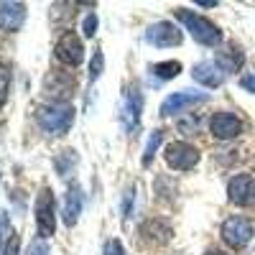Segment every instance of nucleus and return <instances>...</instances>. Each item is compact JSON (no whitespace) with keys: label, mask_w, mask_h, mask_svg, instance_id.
I'll list each match as a JSON object with an SVG mask.
<instances>
[{"label":"nucleus","mask_w":255,"mask_h":255,"mask_svg":"<svg viewBox=\"0 0 255 255\" xmlns=\"http://www.w3.org/2000/svg\"><path fill=\"white\" fill-rule=\"evenodd\" d=\"M174 15L186 26V31L194 36V41H199L202 46H217L222 41V31L212 23V20H207V18H202L197 13H191L186 8H176Z\"/></svg>","instance_id":"obj_1"},{"label":"nucleus","mask_w":255,"mask_h":255,"mask_svg":"<svg viewBox=\"0 0 255 255\" xmlns=\"http://www.w3.org/2000/svg\"><path fill=\"white\" fill-rule=\"evenodd\" d=\"M36 120L46 133L64 135L74 123V108L72 105H46V108L36 110Z\"/></svg>","instance_id":"obj_2"},{"label":"nucleus","mask_w":255,"mask_h":255,"mask_svg":"<svg viewBox=\"0 0 255 255\" xmlns=\"http://www.w3.org/2000/svg\"><path fill=\"white\" fill-rule=\"evenodd\" d=\"M54 227H56V212H54V194L51 189H41L38 197H36V230H38V238L46 240L54 235Z\"/></svg>","instance_id":"obj_3"},{"label":"nucleus","mask_w":255,"mask_h":255,"mask_svg":"<svg viewBox=\"0 0 255 255\" xmlns=\"http://www.w3.org/2000/svg\"><path fill=\"white\" fill-rule=\"evenodd\" d=\"M77 90V79L72 72H64V69H51L49 77L44 79V92L49 97L56 100V105H67L64 100H69Z\"/></svg>","instance_id":"obj_4"},{"label":"nucleus","mask_w":255,"mask_h":255,"mask_svg":"<svg viewBox=\"0 0 255 255\" xmlns=\"http://www.w3.org/2000/svg\"><path fill=\"white\" fill-rule=\"evenodd\" d=\"M166 163L176 168V171H189L199 163V151L191 143H184V140H176V143H168L166 145Z\"/></svg>","instance_id":"obj_5"},{"label":"nucleus","mask_w":255,"mask_h":255,"mask_svg":"<svg viewBox=\"0 0 255 255\" xmlns=\"http://www.w3.org/2000/svg\"><path fill=\"white\" fill-rule=\"evenodd\" d=\"M222 240L230 248H245L253 240V222L245 217H227L222 222Z\"/></svg>","instance_id":"obj_6"},{"label":"nucleus","mask_w":255,"mask_h":255,"mask_svg":"<svg viewBox=\"0 0 255 255\" xmlns=\"http://www.w3.org/2000/svg\"><path fill=\"white\" fill-rule=\"evenodd\" d=\"M54 51H56V59L64 61L67 67H79V64L84 61V46H82V41H79V36L74 31L61 33Z\"/></svg>","instance_id":"obj_7"},{"label":"nucleus","mask_w":255,"mask_h":255,"mask_svg":"<svg viewBox=\"0 0 255 255\" xmlns=\"http://www.w3.org/2000/svg\"><path fill=\"white\" fill-rule=\"evenodd\" d=\"M227 197L232 204L238 207H250L255 204V181L250 174H238L232 176L230 184H227Z\"/></svg>","instance_id":"obj_8"},{"label":"nucleus","mask_w":255,"mask_h":255,"mask_svg":"<svg viewBox=\"0 0 255 255\" xmlns=\"http://www.w3.org/2000/svg\"><path fill=\"white\" fill-rule=\"evenodd\" d=\"M145 41L153 44V46H158V49L179 46L181 44V31L174 23H168V20H158V23H153L151 28L145 31Z\"/></svg>","instance_id":"obj_9"},{"label":"nucleus","mask_w":255,"mask_h":255,"mask_svg":"<svg viewBox=\"0 0 255 255\" xmlns=\"http://www.w3.org/2000/svg\"><path fill=\"white\" fill-rule=\"evenodd\" d=\"M204 100H207L204 92H189V90H184V92H174V95H168V97L161 102V115H163V118L179 115L181 110L194 108L197 102H204Z\"/></svg>","instance_id":"obj_10"},{"label":"nucleus","mask_w":255,"mask_h":255,"mask_svg":"<svg viewBox=\"0 0 255 255\" xmlns=\"http://www.w3.org/2000/svg\"><path fill=\"white\" fill-rule=\"evenodd\" d=\"M140 108H143V95L138 87H130L123 97V110H120V120H123V128L128 133L138 128V120H140Z\"/></svg>","instance_id":"obj_11"},{"label":"nucleus","mask_w":255,"mask_h":255,"mask_svg":"<svg viewBox=\"0 0 255 255\" xmlns=\"http://www.w3.org/2000/svg\"><path fill=\"white\" fill-rule=\"evenodd\" d=\"M212 128V135L220 138V140H230V138H238L243 133V123L238 115H232V113H217L215 118H212L209 123Z\"/></svg>","instance_id":"obj_12"},{"label":"nucleus","mask_w":255,"mask_h":255,"mask_svg":"<svg viewBox=\"0 0 255 255\" xmlns=\"http://www.w3.org/2000/svg\"><path fill=\"white\" fill-rule=\"evenodd\" d=\"M191 77L199 84H204V87H220L227 77V72L222 69L220 61H199V64H194V69H191Z\"/></svg>","instance_id":"obj_13"},{"label":"nucleus","mask_w":255,"mask_h":255,"mask_svg":"<svg viewBox=\"0 0 255 255\" xmlns=\"http://www.w3.org/2000/svg\"><path fill=\"white\" fill-rule=\"evenodd\" d=\"M26 20V5L23 3H0V28L3 31H18Z\"/></svg>","instance_id":"obj_14"},{"label":"nucleus","mask_w":255,"mask_h":255,"mask_svg":"<svg viewBox=\"0 0 255 255\" xmlns=\"http://www.w3.org/2000/svg\"><path fill=\"white\" fill-rule=\"evenodd\" d=\"M79 212H82V189H79V186H72V189L67 191V197H64V209H61L64 222H67L69 227L77 225Z\"/></svg>","instance_id":"obj_15"},{"label":"nucleus","mask_w":255,"mask_h":255,"mask_svg":"<svg viewBox=\"0 0 255 255\" xmlns=\"http://www.w3.org/2000/svg\"><path fill=\"white\" fill-rule=\"evenodd\" d=\"M143 235L148 238V240H153V243H166L168 238L174 235V230H171V225H168L166 220H148L145 225H143Z\"/></svg>","instance_id":"obj_16"},{"label":"nucleus","mask_w":255,"mask_h":255,"mask_svg":"<svg viewBox=\"0 0 255 255\" xmlns=\"http://www.w3.org/2000/svg\"><path fill=\"white\" fill-rule=\"evenodd\" d=\"M243 51L238 49V46H230L225 54H222V59H220V64H222V69L230 74V72H235V69H240L243 67Z\"/></svg>","instance_id":"obj_17"},{"label":"nucleus","mask_w":255,"mask_h":255,"mask_svg":"<svg viewBox=\"0 0 255 255\" xmlns=\"http://www.w3.org/2000/svg\"><path fill=\"white\" fill-rule=\"evenodd\" d=\"M151 72H153L158 79H174V77L181 72V64H179V61H161V64H153Z\"/></svg>","instance_id":"obj_18"},{"label":"nucleus","mask_w":255,"mask_h":255,"mask_svg":"<svg viewBox=\"0 0 255 255\" xmlns=\"http://www.w3.org/2000/svg\"><path fill=\"white\" fill-rule=\"evenodd\" d=\"M161 140H163V133H161V130H153V133H151V138H148V143H145V151H143V166H151L153 153L158 151Z\"/></svg>","instance_id":"obj_19"},{"label":"nucleus","mask_w":255,"mask_h":255,"mask_svg":"<svg viewBox=\"0 0 255 255\" xmlns=\"http://www.w3.org/2000/svg\"><path fill=\"white\" fill-rule=\"evenodd\" d=\"M8 92H10V69L0 61V108L5 105L8 100Z\"/></svg>","instance_id":"obj_20"},{"label":"nucleus","mask_w":255,"mask_h":255,"mask_svg":"<svg viewBox=\"0 0 255 255\" xmlns=\"http://www.w3.org/2000/svg\"><path fill=\"white\" fill-rule=\"evenodd\" d=\"M77 163V153L74 151H64L59 158H56V171L61 174V176H67L69 174V166H74Z\"/></svg>","instance_id":"obj_21"},{"label":"nucleus","mask_w":255,"mask_h":255,"mask_svg":"<svg viewBox=\"0 0 255 255\" xmlns=\"http://www.w3.org/2000/svg\"><path fill=\"white\" fill-rule=\"evenodd\" d=\"M102 69H105V54L97 49V51L92 54V64H90V82H95V79L102 74Z\"/></svg>","instance_id":"obj_22"},{"label":"nucleus","mask_w":255,"mask_h":255,"mask_svg":"<svg viewBox=\"0 0 255 255\" xmlns=\"http://www.w3.org/2000/svg\"><path fill=\"white\" fill-rule=\"evenodd\" d=\"M133 202H135V186L125 189V197H123V217H125V220L130 217V207H133Z\"/></svg>","instance_id":"obj_23"},{"label":"nucleus","mask_w":255,"mask_h":255,"mask_svg":"<svg viewBox=\"0 0 255 255\" xmlns=\"http://www.w3.org/2000/svg\"><path fill=\"white\" fill-rule=\"evenodd\" d=\"M82 28H84V36L92 38V36L97 33V15H95V13H87V18H84Z\"/></svg>","instance_id":"obj_24"},{"label":"nucleus","mask_w":255,"mask_h":255,"mask_svg":"<svg viewBox=\"0 0 255 255\" xmlns=\"http://www.w3.org/2000/svg\"><path fill=\"white\" fill-rule=\"evenodd\" d=\"M28 255H51V250H49V245H46V240H33L31 243V248H28Z\"/></svg>","instance_id":"obj_25"},{"label":"nucleus","mask_w":255,"mask_h":255,"mask_svg":"<svg viewBox=\"0 0 255 255\" xmlns=\"http://www.w3.org/2000/svg\"><path fill=\"white\" fill-rule=\"evenodd\" d=\"M105 255H125L120 240H108V245H105Z\"/></svg>","instance_id":"obj_26"},{"label":"nucleus","mask_w":255,"mask_h":255,"mask_svg":"<svg viewBox=\"0 0 255 255\" xmlns=\"http://www.w3.org/2000/svg\"><path fill=\"white\" fill-rule=\"evenodd\" d=\"M3 255H18V235H13V232H10V240L5 243Z\"/></svg>","instance_id":"obj_27"},{"label":"nucleus","mask_w":255,"mask_h":255,"mask_svg":"<svg viewBox=\"0 0 255 255\" xmlns=\"http://www.w3.org/2000/svg\"><path fill=\"white\" fill-rule=\"evenodd\" d=\"M240 87L248 90V92H255V74H245V77L240 79Z\"/></svg>","instance_id":"obj_28"},{"label":"nucleus","mask_w":255,"mask_h":255,"mask_svg":"<svg viewBox=\"0 0 255 255\" xmlns=\"http://www.w3.org/2000/svg\"><path fill=\"white\" fill-rule=\"evenodd\" d=\"M199 5H202V8H215L217 3H215V0H199Z\"/></svg>","instance_id":"obj_29"},{"label":"nucleus","mask_w":255,"mask_h":255,"mask_svg":"<svg viewBox=\"0 0 255 255\" xmlns=\"http://www.w3.org/2000/svg\"><path fill=\"white\" fill-rule=\"evenodd\" d=\"M207 255H227V253H222V250H207Z\"/></svg>","instance_id":"obj_30"}]
</instances>
